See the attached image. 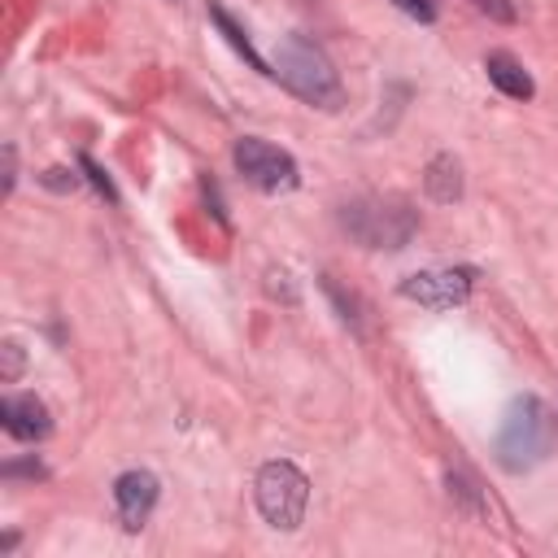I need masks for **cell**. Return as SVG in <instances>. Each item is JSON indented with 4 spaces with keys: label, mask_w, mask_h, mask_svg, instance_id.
Listing matches in <instances>:
<instances>
[{
    "label": "cell",
    "mask_w": 558,
    "mask_h": 558,
    "mask_svg": "<svg viewBox=\"0 0 558 558\" xmlns=\"http://www.w3.org/2000/svg\"><path fill=\"white\" fill-rule=\"evenodd\" d=\"M270 78H279L292 96H301V100H310L318 109H336L340 105V74L331 65V57L318 44L301 39V35H288L279 44Z\"/></svg>",
    "instance_id": "cell-1"
},
{
    "label": "cell",
    "mask_w": 558,
    "mask_h": 558,
    "mask_svg": "<svg viewBox=\"0 0 558 558\" xmlns=\"http://www.w3.org/2000/svg\"><path fill=\"white\" fill-rule=\"evenodd\" d=\"M493 453L506 471H527L549 453V410H545L541 397L527 392V397H514L506 405Z\"/></svg>",
    "instance_id": "cell-2"
},
{
    "label": "cell",
    "mask_w": 558,
    "mask_h": 558,
    "mask_svg": "<svg viewBox=\"0 0 558 558\" xmlns=\"http://www.w3.org/2000/svg\"><path fill=\"white\" fill-rule=\"evenodd\" d=\"M253 493H257V510H262V519L270 527H279V532L301 527L305 506H310V480L292 462H283V458L262 462Z\"/></svg>",
    "instance_id": "cell-3"
},
{
    "label": "cell",
    "mask_w": 558,
    "mask_h": 558,
    "mask_svg": "<svg viewBox=\"0 0 558 558\" xmlns=\"http://www.w3.org/2000/svg\"><path fill=\"white\" fill-rule=\"evenodd\" d=\"M340 218L344 231L366 248H401L414 235V214L397 201H353Z\"/></svg>",
    "instance_id": "cell-4"
},
{
    "label": "cell",
    "mask_w": 558,
    "mask_h": 558,
    "mask_svg": "<svg viewBox=\"0 0 558 558\" xmlns=\"http://www.w3.org/2000/svg\"><path fill=\"white\" fill-rule=\"evenodd\" d=\"M231 161H235V170L244 174V183H253L257 192H270V196H275V192H292V187H296V161H292L283 148L257 140V135L235 140Z\"/></svg>",
    "instance_id": "cell-5"
},
{
    "label": "cell",
    "mask_w": 558,
    "mask_h": 558,
    "mask_svg": "<svg viewBox=\"0 0 558 558\" xmlns=\"http://www.w3.org/2000/svg\"><path fill=\"white\" fill-rule=\"evenodd\" d=\"M471 283H475V270L466 266H440V270H418V275H405L401 279V296L427 305V310H453L471 296Z\"/></svg>",
    "instance_id": "cell-6"
},
{
    "label": "cell",
    "mask_w": 558,
    "mask_h": 558,
    "mask_svg": "<svg viewBox=\"0 0 558 558\" xmlns=\"http://www.w3.org/2000/svg\"><path fill=\"white\" fill-rule=\"evenodd\" d=\"M157 493H161V484H157L153 471H122L113 480V506H118V519H122L126 532L144 527V519L157 506Z\"/></svg>",
    "instance_id": "cell-7"
},
{
    "label": "cell",
    "mask_w": 558,
    "mask_h": 558,
    "mask_svg": "<svg viewBox=\"0 0 558 558\" xmlns=\"http://www.w3.org/2000/svg\"><path fill=\"white\" fill-rule=\"evenodd\" d=\"M0 418H4V432L13 440H44L52 432V418H48V405L35 397V392H17V397H4L0 401Z\"/></svg>",
    "instance_id": "cell-8"
},
{
    "label": "cell",
    "mask_w": 558,
    "mask_h": 558,
    "mask_svg": "<svg viewBox=\"0 0 558 558\" xmlns=\"http://www.w3.org/2000/svg\"><path fill=\"white\" fill-rule=\"evenodd\" d=\"M484 70H488V83L497 87V92H506V96H514V100H527L536 87H532V74L510 57V52H488L484 57Z\"/></svg>",
    "instance_id": "cell-9"
},
{
    "label": "cell",
    "mask_w": 558,
    "mask_h": 558,
    "mask_svg": "<svg viewBox=\"0 0 558 558\" xmlns=\"http://www.w3.org/2000/svg\"><path fill=\"white\" fill-rule=\"evenodd\" d=\"M423 187H427V196L440 201V205L458 201V196H462V166H458L449 153L432 157V166H427V174H423Z\"/></svg>",
    "instance_id": "cell-10"
},
{
    "label": "cell",
    "mask_w": 558,
    "mask_h": 558,
    "mask_svg": "<svg viewBox=\"0 0 558 558\" xmlns=\"http://www.w3.org/2000/svg\"><path fill=\"white\" fill-rule=\"evenodd\" d=\"M209 17L218 22V31H222V39H227V44H231V48H235V52H240V57H244V61H248L253 70H262V74H275V70H270V65H266V61L257 57V48L248 44V35H244V31L235 26V17H231V13L222 9V4H209Z\"/></svg>",
    "instance_id": "cell-11"
},
{
    "label": "cell",
    "mask_w": 558,
    "mask_h": 558,
    "mask_svg": "<svg viewBox=\"0 0 558 558\" xmlns=\"http://www.w3.org/2000/svg\"><path fill=\"white\" fill-rule=\"evenodd\" d=\"M449 497H458L471 514H484V501H480V493H475V484H471L466 475H453V471H449Z\"/></svg>",
    "instance_id": "cell-12"
},
{
    "label": "cell",
    "mask_w": 558,
    "mask_h": 558,
    "mask_svg": "<svg viewBox=\"0 0 558 558\" xmlns=\"http://www.w3.org/2000/svg\"><path fill=\"white\" fill-rule=\"evenodd\" d=\"M471 9H475V13H484L488 22H501V26H510V22L519 17L510 0H471Z\"/></svg>",
    "instance_id": "cell-13"
},
{
    "label": "cell",
    "mask_w": 558,
    "mask_h": 558,
    "mask_svg": "<svg viewBox=\"0 0 558 558\" xmlns=\"http://www.w3.org/2000/svg\"><path fill=\"white\" fill-rule=\"evenodd\" d=\"M401 13H410L414 22H436V13H440V4L436 0H392Z\"/></svg>",
    "instance_id": "cell-14"
},
{
    "label": "cell",
    "mask_w": 558,
    "mask_h": 558,
    "mask_svg": "<svg viewBox=\"0 0 558 558\" xmlns=\"http://www.w3.org/2000/svg\"><path fill=\"white\" fill-rule=\"evenodd\" d=\"M83 170H87V174H92V183H96V187H100V192H105V196H109V201H118V192H113V183H109V179H105V170H100V166H96V161H92V157H83Z\"/></svg>",
    "instance_id": "cell-15"
},
{
    "label": "cell",
    "mask_w": 558,
    "mask_h": 558,
    "mask_svg": "<svg viewBox=\"0 0 558 558\" xmlns=\"http://www.w3.org/2000/svg\"><path fill=\"white\" fill-rule=\"evenodd\" d=\"M0 353H4V371H0V375H4V379H17V371H22V349L9 340Z\"/></svg>",
    "instance_id": "cell-16"
},
{
    "label": "cell",
    "mask_w": 558,
    "mask_h": 558,
    "mask_svg": "<svg viewBox=\"0 0 558 558\" xmlns=\"http://www.w3.org/2000/svg\"><path fill=\"white\" fill-rule=\"evenodd\" d=\"M44 183H52V187H74V174L65 179V170H48V174H44Z\"/></svg>",
    "instance_id": "cell-17"
},
{
    "label": "cell",
    "mask_w": 558,
    "mask_h": 558,
    "mask_svg": "<svg viewBox=\"0 0 558 558\" xmlns=\"http://www.w3.org/2000/svg\"><path fill=\"white\" fill-rule=\"evenodd\" d=\"M13 192V148H4V196Z\"/></svg>",
    "instance_id": "cell-18"
}]
</instances>
